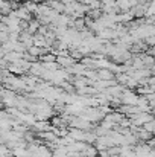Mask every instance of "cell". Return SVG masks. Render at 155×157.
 <instances>
[{"instance_id":"6da1fadb","label":"cell","mask_w":155,"mask_h":157,"mask_svg":"<svg viewBox=\"0 0 155 157\" xmlns=\"http://www.w3.org/2000/svg\"><path fill=\"white\" fill-rule=\"evenodd\" d=\"M28 157H52V150L47 147V145L40 144L32 153H29Z\"/></svg>"},{"instance_id":"7a4b0ae2","label":"cell","mask_w":155,"mask_h":157,"mask_svg":"<svg viewBox=\"0 0 155 157\" xmlns=\"http://www.w3.org/2000/svg\"><path fill=\"white\" fill-rule=\"evenodd\" d=\"M122 101L125 102V105H137V102H138V98H137L135 95H132L131 92H126V93H123Z\"/></svg>"},{"instance_id":"3957f363","label":"cell","mask_w":155,"mask_h":157,"mask_svg":"<svg viewBox=\"0 0 155 157\" xmlns=\"http://www.w3.org/2000/svg\"><path fill=\"white\" fill-rule=\"evenodd\" d=\"M125 116L122 114V113H108L103 119H106V121H109V122H113V124H120V121L123 119Z\"/></svg>"},{"instance_id":"277c9868","label":"cell","mask_w":155,"mask_h":157,"mask_svg":"<svg viewBox=\"0 0 155 157\" xmlns=\"http://www.w3.org/2000/svg\"><path fill=\"white\" fill-rule=\"evenodd\" d=\"M135 136L138 137V140H145V142H148V140L152 137V133L146 131L145 128H143V130H142V128H138V131L135 133Z\"/></svg>"},{"instance_id":"5b68a950","label":"cell","mask_w":155,"mask_h":157,"mask_svg":"<svg viewBox=\"0 0 155 157\" xmlns=\"http://www.w3.org/2000/svg\"><path fill=\"white\" fill-rule=\"evenodd\" d=\"M12 156L14 157H28L29 153H28V150H26L24 147H18V148H14V150H12Z\"/></svg>"},{"instance_id":"8992f818","label":"cell","mask_w":155,"mask_h":157,"mask_svg":"<svg viewBox=\"0 0 155 157\" xmlns=\"http://www.w3.org/2000/svg\"><path fill=\"white\" fill-rule=\"evenodd\" d=\"M9 156H12V150H9L6 144H0V157H9Z\"/></svg>"},{"instance_id":"52a82bcc","label":"cell","mask_w":155,"mask_h":157,"mask_svg":"<svg viewBox=\"0 0 155 157\" xmlns=\"http://www.w3.org/2000/svg\"><path fill=\"white\" fill-rule=\"evenodd\" d=\"M143 128H145L146 131H149V133H152V134H154V133H155V117L152 119V121L146 122V124L143 125Z\"/></svg>"}]
</instances>
